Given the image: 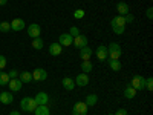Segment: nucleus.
<instances>
[{
	"mask_svg": "<svg viewBox=\"0 0 153 115\" xmlns=\"http://www.w3.org/2000/svg\"><path fill=\"white\" fill-rule=\"evenodd\" d=\"M129 5L127 3H124V2H120L118 5H117V11H118V14L120 16H126V14H129Z\"/></svg>",
	"mask_w": 153,
	"mask_h": 115,
	"instance_id": "nucleus-17",
	"label": "nucleus"
},
{
	"mask_svg": "<svg viewBox=\"0 0 153 115\" xmlns=\"http://www.w3.org/2000/svg\"><path fill=\"white\" fill-rule=\"evenodd\" d=\"M95 55H97L98 61H106V60H107V46L100 45V46L95 49Z\"/></svg>",
	"mask_w": 153,
	"mask_h": 115,
	"instance_id": "nucleus-6",
	"label": "nucleus"
},
{
	"mask_svg": "<svg viewBox=\"0 0 153 115\" xmlns=\"http://www.w3.org/2000/svg\"><path fill=\"white\" fill-rule=\"evenodd\" d=\"M19 78L22 83H31L32 81V74L28 71H23L22 74H19Z\"/></svg>",
	"mask_w": 153,
	"mask_h": 115,
	"instance_id": "nucleus-20",
	"label": "nucleus"
},
{
	"mask_svg": "<svg viewBox=\"0 0 153 115\" xmlns=\"http://www.w3.org/2000/svg\"><path fill=\"white\" fill-rule=\"evenodd\" d=\"M20 106H22V111H25V112H34L38 105L35 103L34 98L25 97V98H22V101H20Z\"/></svg>",
	"mask_w": 153,
	"mask_h": 115,
	"instance_id": "nucleus-2",
	"label": "nucleus"
},
{
	"mask_svg": "<svg viewBox=\"0 0 153 115\" xmlns=\"http://www.w3.org/2000/svg\"><path fill=\"white\" fill-rule=\"evenodd\" d=\"M97 101H98V95L91 94V95H87V97H86V101H84V103L87 105V108H92V106L97 105Z\"/></svg>",
	"mask_w": 153,
	"mask_h": 115,
	"instance_id": "nucleus-22",
	"label": "nucleus"
},
{
	"mask_svg": "<svg viewBox=\"0 0 153 115\" xmlns=\"http://www.w3.org/2000/svg\"><path fill=\"white\" fill-rule=\"evenodd\" d=\"M61 84H63V87H65L66 91H74V87H75V80H72L71 77H65V78L61 80Z\"/></svg>",
	"mask_w": 153,
	"mask_h": 115,
	"instance_id": "nucleus-15",
	"label": "nucleus"
},
{
	"mask_svg": "<svg viewBox=\"0 0 153 115\" xmlns=\"http://www.w3.org/2000/svg\"><path fill=\"white\" fill-rule=\"evenodd\" d=\"M113 115H127V111H126V109H118Z\"/></svg>",
	"mask_w": 153,
	"mask_h": 115,
	"instance_id": "nucleus-37",
	"label": "nucleus"
},
{
	"mask_svg": "<svg viewBox=\"0 0 153 115\" xmlns=\"http://www.w3.org/2000/svg\"><path fill=\"white\" fill-rule=\"evenodd\" d=\"M34 115H51V111H49L48 105H42V106H37L35 108Z\"/></svg>",
	"mask_w": 153,
	"mask_h": 115,
	"instance_id": "nucleus-16",
	"label": "nucleus"
},
{
	"mask_svg": "<svg viewBox=\"0 0 153 115\" xmlns=\"http://www.w3.org/2000/svg\"><path fill=\"white\" fill-rule=\"evenodd\" d=\"M146 89H149V91H153V78H152V77L146 78Z\"/></svg>",
	"mask_w": 153,
	"mask_h": 115,
	"instance_id": "nucleus-31",
	"label": "nucleus"
},
{
	"mask_svg": "<svg viewBox=\"0 0 153 115\" xmlns=\"http://www.w3.org/2000/svg\"><path fill=\"white\" fill-rule=\"evenodd\" d=\"M107 52H121L123 54V49H121V46L118 45V43H110L109 46H107Z\"/></svg>",
	"mask_w": 153,
	"mask_h": 115,
	"instance_id": "nucleus-26",
	"label": "nucleus"
},
{
	"mask_svg": "<svg viewBox=\"0 0 153 115\" xmlns=\"http://www.w3.org/2000/svg\"><path fill=\"white\" fill-rule=\"evenodd\" d=\"M80 57L83 58V61L84 60H89L92 57V49L89 48V46H84L83 49H80Z\"/></svg>",
	"mask_w": 153,
	"mask_h": 115,
	"instance_id": "nucleus-18",
	"label": "nucleus"
},
{
	"mask_svg": "<svg viewBox=\"0 0 153 115\" xmlns=\"http://www.w3.org/2000/svg\"><path fill=\"white\" fill-rule=\"evenodd\" d=\"M61 52H63V46H61L60 43H51V45H49V54H51V55L58 57Z\"/></svg>",
	"mask_w": 153,
	"mask_h": 115,
	"instance_id": "nucleus-11",
	"label": "nucleus"
},
{
	"mask_svg": "<svg viewBox=\"0 0 153 115\" xmlns=\"http://www.w3.org/2000/svg\"><path fill=\"white\" fill-rule=\"evenodd\" d=\"M147 19H149V20L153 19V8H149V9H147Z\"/></svg>",
	"mask_w": 153,
	"mask_h": 115,
	"instance_id": "nucleus-36",
	"label": "nucleus"
},
{
	"mask_svg": "<svg viewBox=\"0 0 153 115\" xmlns=\"http://www.w3.org/2000/svg\"><path fill=\"white\" fill-rule=\"evenodd\" d=\"M9 23H11V29L16 31V32H20V31L25 29V20H22V19H14Z\"/></svg>",
	"mask_w": 153,
	"mask_h": 115,
	"instance_id": "nucleus-10",
	"label": "nucleus"
},
{
	"mask_svg": "<svg viewBox=\"0 0 153 115\" xmlns=\"http://www.w3.org/2000/svg\"><path fill=\"white\" fill-rule=\"evenodd\" d=\"M124 97L129 98V100H133V98L136 97V89H133V87L129 84V86L124 89Z\"/></svg>",
	"mask_w": 153,
	"mask_h": 115,
	"instance_id": "nucleus-21",
	"label": "nucleus"
},
{
	"mask_svg": "<svg viewBox=\"0 0 153 115\" xmlns=\"http://www.w3.org/2000/svg\"><path fill=\"white\" fill-rule=\"evenodd\" d=\"M92 69H94V66H92V63L89 61V60H84V61H81V71H83L84 74L91 72Z\"/></svg>",
	"mask_w": 153,
	"mask_h": 115,
	"instance_id": "nucleus-25",
	"label": "nucleus"
},
{
	"mask_svg": "<svg viewBox=\"0 0 153 115\" xmlns=\"http://www.w3.org/2000/svg\"><path fill=\"white\" fill-rule=\"evenodd\" d=\"M5 68H6V57L0 55V69H5Z\"/></svg>",
	"mask_w": 153,
	"mask_h": 115,
	"instance_id": "nucleus-33",
	"label": "nucleus"
},
{
	"mask_svg": "<svg viewBox=\"0 0 153 115\" xmlns=\"http://www.w3.org/2000/svg\"><path fill=\"white\" fill-rule=\"evenodd\" d=\"M72 45H74L76 49H83L84 46H87V37H86V35H83V34L75 35V37H74Z\"/></svg>",
	"mask_w": 153,
	"mask_h": 115,
	"instance_id": "nucleus-4",
	"label": "nucleus"
},
{
	"mask_svg": "<svg viewBox=\"0 0 153 115\" xmlns=\"http://www.w3.org/2000/svg\"><path fill=\"white\" fill-rule=\"evenodd\" d=\"M133 89H136V91H144L146 87V78L143 75H135L132 78V84H130Z\"/></svg>",
	"mask_w": 153,
	"mask_h": 115,
	"instance_id": "nucleus-3",
	"label": "nucleus"
},
{
	"mask_svg": "<svg viewBox=\"0 0 153 115\" xmlns=\"http://www.w3.org/2000/svg\"><path fill=\"white\" fill-rule=\"evenodd\" d=\"M8 75H9V80H11V78H19V72H17L16 69L9 71V74H8Z\"/></svg>",
	"mask_w": 153,
	"mask_h": 115,
	"instance_id": "nucleus-34",
	"label": "nucleus"
},
{
	"mask_svg": "<svg viewBox=\"0 0 153 115\" xmlns=\"http://www.w3.org/2000/svg\"><path fill=\"white\" fill-rule=\"evenodd\" d=\"M72 115H81V114H76V112H72Z\"/></svg>",
	"mask_w": 153,
	"mask_h": 115,
	"instance_id": "nucleus-40",
	"label": "nucleus"
},
{
	"mask_svg": "<svg viewBox=\"0 0 153 115\" xmlns=\"http://www.w3.org/2000/svg\"><path fill=\"white\" fill-rule=\"evenodd\" d=\"M124 20H126V23H133L135 17H133L132 14H126V16H124Z\"/></svg>",
	"mask_w": 153,
	"mask_h": 115,
	"instance_id": "nucleus-35",
	"label": "nucleus"
},
{
	"mask_svg": "<svg viewBox=\"0 0 153 115\" xmlns=\"http://www.w3.org/2000/svg\"><path fill=\"white\" fill-rule=\"evenodd\" d=\"M87 105L84 101H76L72 108V112H76V114H81V115H87Z\"/></svg>",
	"mask_w": 153,
	"mask_h": 115,
	"instance_id": "nucleus-8",
	"label": "nucleus"
},
{
	"mask_svg": "<svg viewBox=\"0 0 153 115\" xmlns=\"http://www.w3.org/2000/svg\"><path fill=\"white\" fill-rule=\"evenodd\" d=\"M43 46H45V42L42 40L40 37H37V38H32V48H34V49L40 51V49H43Z\"/></svg>",
	"mask_w": 153,
	"mask_h": 115,
	"instance_id": "nucleus-24",
	"label": "nucleus"
},
{
	"mask_svg": "<svg viewBox=\"0 0 153 115\" xmlns=\"http://www.w3.org/2000/svg\"><path fill=\"white\" fill-rule=\"evenodd\" d=\"M8 84H9V89H11L12 92H19L20 89H22V84L23 83L20 81V78H11Z\"/></svg>",
	"mask_w": 153,
	"mask_h": 115,
	"instance_id": "nucleus-14",
	"label": "nucleus"
},
{
	"mask_svg": "<svg viewBox=\"0 0 153 115\" xmlns=\"http://www.w3.org/2000/svg\"><path fill=\"white\" fill-rule=\"evenodd\" d=\"M9 83V75L3 71H0V86H6Z\"/></svg>",
	"mask_w": 153,
	"mask_h": 115,
	"instance_id": "nucleus-27",
	"label": "nucleus"
},
{
	"mask_svg": "<svg viewBox=\"0 0 153 115\" xmlns=\"http://www.w3.org/2000/svg\"><path fill=\"white\" fill-rule=\"evenodd\" d=\"M72 42H74V38H72L71 34H61V35L58 37V43H60L61 46H71Z\"/></svg>",
	"mask_w": 153,
	"mask_h": 115,
	"instance_id": "nucleus-12",
	"label": "nucleus"
},
{
	"mask_svg": "<svg viewBox=\"0 0 153 115\" xmlns=\"http://www.w3.org/2000/svg\"><path fill=\"white\" fill-rule=\"evenodd\" d=\"M110 25H112L113 32L117 34V35L124 34V29H126V20H124V16H117V17H113L112 22H110Z\"/></svg>",
	"mask_w": 153,
	"mask_h": 115,
	"instance_id": "nucleus-1",
	"label": "nucleus"
},
{
	"mask_svg": "<svg viewBox=\"0 0 153 115\" xmlns=\"http://www.w3.org/2000/svg\"><path fill=\"white\" fill-rule=\"evenodd\" d=\"M6 2H8V0H0V6H2V5H6Z\"/></svg>",
	"mask_w": 153,
	"mask_h": 115,
	"instance_id": "nucleus-39",
	"label": "nucleus"
},
{
	"mask_svg": "<svg viewBox=\"0 0 153 115\" xmlns=\"http://www.w3.org/2000/svg\"><path fill=\"white\" fill-rule=\"evenodd\" d=\"M42 34V28H40V25H37V23H32L28 26V35L31 38H37V37H40Z\"/></svg>",
	"mask_w": 153,
	"mask_h": 115,
	"instance_id": "nucleus-7",
	"label": "nucleus"
},
{
	"mask_svg": "<svg viewBox=\"0 0 153 115\" xmlns=\"http://www.w3.org/2000/svg\"><path fill=\"white\" fill-rule=\"evenodd\" d=\"M11 31V23L9 22H2L0 23V32H9Z\"/></svg>",
	"mask_w": 153,
	"mask_h": 115,
	"instance_id": "nucleus-28",
	"label": "nucleus"
},
{
	"mask_svg": "<svg viewBox=\"0 0 153 115\" xmlns=\"http://www.w3.org/2000/svg\"><path fill=\"white\" fill-rule=\"evenodd\" d=\"M69 34H71V35H72V38H74L75 35H78V34H81V32H80V29L76 28V26H72V28H71V32H69Z\"/></svg>",
	"mask_w": 153,
	"mask_h": 115,
	"instance_id": "nucleus-32",
	"label": "nucleus"
},
{
	"mask_svg": "<svg viewBox=\"0 0 153 115\" xmlns=\"http://www.w3.org/2000/svg\"><path fill=\"white\" fill-rule=\"evenodd\" d=\"M46 78H48V72H46L43 68L34 69V72H32V80H35V81H45Z\"/></svg>",
	"mask_w": 153,
	"mask_h": 115,
	"instance_id": "nucleus-5",
	"label": "nucleus"
},
{
	"mask_svg": "<svg viewBox=\"0 0 153 115\" xmlns=\"http://www.w3.org/2000/svg\"><path fill=\"white\" fill-rule=\"evenodd\" d=\"M87 84H89V77H87V74L81 72V74L76 75V78H75V86L84 87V86H87Z\"/></svg>",
	"mask_w": 153,
	"mask_h": 115,
	"instance_id": "nucleus-9",
	"label": "nucleus"
},
{
	"mask_svg": "<svg viewBox=\"0 0 153 115\" xmlns=\"http://www.w3.org/2000/svg\"><path fill=\"white\" fill-rule=\"evenodd\" d=\"M35 103L38 105V106H42V105H48V101H49V95L46 94V92H38L37 95H35Z\"/></svg>",
	"mask_w": 153,
	"mask_h": 115,
	"instance_id": "nucleus-13",
	"label": "nucleus"
},
{
	"mask_svg": "<svg viewBox=\"0 0 153 115\" xmlns=\"http://www.w3.org/2000/svg\"><path fill=\"white\" fill-rule=\"evenodd\" d=\"M107 61H109V66H110L112 71H115V72L121 71V61L120 60H109L107 58Z\"/></svg>",
	"mask_w": 153,
	"mask_h": 115,
	"instance_id": "nucleus-23",
	"label": "nucleus"
},
{
	"mask_svg": "<svg viewBox=\"0 0 153 115\" xmlns=\"http://www.w3.org/2000/svg\"><path fill=\"white\" fill-rule=\"evenodd\" d=\"M84 14H86L84 9H76V11L74 12V17H75L76 20H80V19H83V17H84Z\"/></svg>",
	"mask_w": 153,
	"mask_h": 115,
	"instance_id": "nucleus-29",
	"label": "nucleus"
},
{
	"mask_svg": "<svg viewBox=\"0 0 153 115\" xmlns=\"http://www.w3.org/2000/svg\"><path fill=\"white\" fill-rule=\"evenodd\" d=\"M121 52H107V58L109 60H120Z\"/></svg>",
	"mask_w": 153,
	"mask_h": 115,
	"instance_id": "nucleus-30",
	"label": "nucleus"
},
{
	"mask_svg": "<svg viewBox=\"0 0 153 115\" xmlns=\"http://www.w3.org/2000/svg\"><path fill=\"white\" fill-rule=\"evenodd\" d=\"M12 100H14V95H11L9 92H2L0 94V101H2L3 105H11Z\"/></svg>",
	"mask_w": 153,
	"mask_h": 115,
	"instance_id": "nucleus-19",
	"label": "nucleus"
},
{
	"mask_svg": "<svg viewBox=\"0 0 153 115\" xmlns=\"http://www.w3.org/2000/svg\"><path fill=\"white\" fill-rule=\"evenodd\" d=\"M9 115H20V114H19L17 111H11V114H9Z\"/></svg>",
	"mask_w": 153,
	"mask_h": 115,
	"instance_id": "nucleus-38",
	"label": "nucleus"
}]
</instances>
